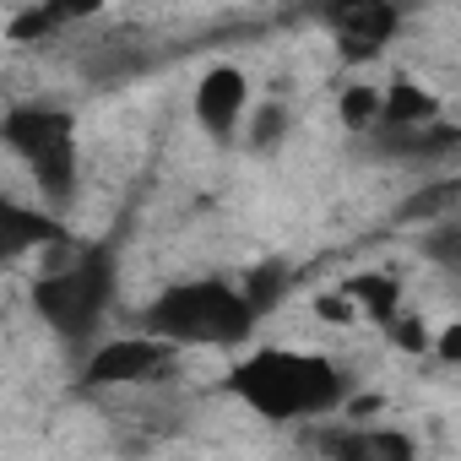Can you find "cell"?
Listing matches in <instances>:
<instances>
[{
    "label": "cell",
    "mask_w": 461,
    "mask_h": 461,
    "mask_svg": "<svg viewBox=\"0 0 461 461\" xmlns=\"http://www.w3.org/2000/svg\"><path fill=\"white\" fill-rule=\"evenodd\" d=\"M50 245H66V228L50 212L17 206V201L0 206V256L6 261H23L28 250H50Z\"/></svg>",
    "instance_id": "9"
},
{
    "label": "cell",
    "mask_w": 461,
    "mask_h": 461,
    "mask_svg": "<svg viewBox=\"0 0 461 461\" xmlns=\"http://www.w3.org/2000/svg\"><path fill=\"white\" fill-rule=\"evenodd\" d=\"M222 391L267 423H321L348 407V375L310 348H245L222 375Z\"/></svg>",
    "instance_id": "1"
},
{
    "label": "cell",
    "mask_w": 461,
    "mask_h": 461,
    "mask_svg": "<svg viewBox=\"0 0 461 461\" xmlns=\"http://www.w3.org/2000/svg\"><path fill=\"white\" fill-rule=\"evenodd\" d=\"M245 131H250V136H245V147H250V152H261V158H267V152H277V147L288 141V104H283V98H261Z\"/></svg>",
    "instance_id": "13"
},
{
    "label": "cell",
    "mask_w": 461,
    "mask_h": 461,
    "mask_svg": "<svg viewBox=\"0 0 461 461\" xmlns=\"http://www.w3.org/2000/svg\"><path fill=\"white\" fill-rule=\"evenodd\" d=\"M439 120H445V109L423 82L391 77V87H380V125L375 131H418V125H439Z\"/></svg>",
    "instance_id": "10"
},
{
    "label": "cell",
    "mask_w": 461,
    "mask_h": 461,
    "mask_svg": "<svg viewBox=\"0 0 461 461\" xmlns=\"http://www.w3.org/2000/svg\"><path fill=\"white\" fill-rule=\"evenodd\" d=\"M114 283H120L114 245H77L71 261H50L33 277V310L66 353L87 358L104 342L98 326L114 304Z\"/></svg>",
    "instance_id": "2"
},
{
    "label": "cell",
    "mask_w": 461,
    "mask_h": 461,
    "mask_svg": "<svg viewBox=\"0 0 461 461\" xmlns=\"http://www.w3.org/2000/svg\"><path fill=\"white\" fill-rule=\"evenodd\" d=\"M174 342H163V337H147V331H136V337H109V342H98L87 358H82V369H77V385L82 391H125V385H152V380H163L168 369H174Z\"/></svg>",
    "instance_id": "5"
},
{
    "label": "cell",
    "mask_w": 461,
    "mask_h": 461,
    "mask_svg": "<svg viewBox=\"0 0 461 461\" xmlns=\"http://www.w3.org/2000/svg\"><path fill=\"white\" fill-rule=\"evenodd\" d=\"M321 28L331 33L337 55H342L348 66H364V60H375V55L396 39L402 12L385 6V0H348V6H326V12H321Z\"/></svg>",
    "instance_id": "7"
},
{
    "label": "cell",
    "mask_w": 461,
    "mask_h": 461,
    "mask_svg": "<svg viewBox=\"0 0 461 461\" xmlns=\"http://www.w3.org/2000/svg\"><path fill=\"white\" fill-rule=\"evenodd\" d=\"M342 294H348V304H353L358 315H369L380 331L407 310V304H402V283H396L391 272H353V277H342Z\"/></svg>",
    "instance_id": "12"
},
{
    "label": "cell",
    "mask_w": 461,
    "mask_h": 461,
    "mask_svg": "<svg viewBox=\"0 0 461 461\" xmlns=\"http://www.w3.org/2000/svg\"><path fill=\"white\" fill-rule=\"evenodd\" d=\"M326 461H418V439L396 423H358L326 439Z\"/></svg>",
    "instance_id": "8"
},
{
    "label": "cell",
    "mask_w": 461,
    "mask_h": 461,
    "mask_svg": "<svg viewBox=\"0 0 461 461\" xmlns=\"http://www.w3.org/2000/svg\"><path fill=\"white\" fill-rule=\"evenodd\" d=\"M315 315H321V321H358V310L348 304L342 288H337V294H321V299H315Z\"/></svg>",
    "instance_id": "19"
},
{
    "label": "cell",
    "mask_w": 461,
    "mask_h": 461,
    "mask_svg": "<svg viewBox=\"0 0 461 461\" xmlns=\"http://www.w3.org/2000/svg\"><path fill=\"white\" fill-rule=\"evenodd\" d=\"M456 147H461V125H450V120L418 125V131H375V152L396 158V163H434Z\"/></svg>",
    "instance_id": "11"
},
{
    "label": "cell",
    "mask_w": 461,
    "mask_h": 461,
    "mask_svg": "<svg viewBox=\"0 0 461 461\" xmlns=\"http://www.w3.org/2000/svg\"><path fill=\"white\" fill-rule=\"evenodd\" d=\"M337 114H342L348 131L375 136V125H380V87H348L342 104H337Z\"/></svg>",
    "instance_id": "15"
},
{
    "label": "cell",
    "mask_w": 461,
    "mask_h": 461,
    "mask_svg": "<svg viewBox=\"0 0 461 461\" xmlns=\"http://www.w3.org/2000/svg\"><path fill=\"white\" fill-rule=\"evenodd\" d=\"M423 256L439 272H461V222H434V234L423 240Z\"/></svg>",
    "instance_id": "16"
},
{
    "label": "cell",
    "mask_w": 461,
    "mask_h": 461,
    "mask_svg": "<svg viewBox=\"0 0 461 461\" xmlns=\"http://www.w3.org/2000/svg\"><path fill=\"white\" fill-rule=\"evenodd\" d=\"M190 114H195V125H201L206 136L234 141V136L250 125V114H256V104H250V77H245L240 66H228V60L206 66L201 82H195Z\"/></svg>",
    "instance_id": "6"
},
{
    "label": "cell",
    "mask_w": 461,
    "mask_h": 461,
    "mask_svg": "<svg viewBox=\"0 0 461 461\" xmlns=\"http://www.w3.org/2000/svg\"><path fill=\"white\" fill-rule=\"evenodd\" d=\"M288 288H294V272H288V267H277V261H267L261 272H250V277H245V299L256 304V315H261V321L283 304V294H288Z\"/></svg>",
    "instance_id": "14"
},
{
    "label": "cell",
    "mask_w": 461,
    "mask_h": 461,
    "mask_svg": "<svg viewBox=\"0 0 461 461\" xmlns=\"http://www.w3.org/2000/svg\"><path fill=\"white\" fill-rule=\"evenodd\" d=\"M434 364H450V369H461V321H450V326H439L434 331Z\"/></svg>",
    "instance_id": "18"
},
{
    "label": "cell",
    "mask_w": 461,
    "mask_h": 461,
    "mask_svg": "<svg viewBox=\"0 0 461 461\" xmlns=\"http://www.w3.org/2000/svg\"><path fill=\"white\" fill-rule=\"evenodd\" d=\"M256 326H261V315L245 299V283H228V277L168 283L141 310V331L163 337L174 348H250Z\"/></svg>",
    "instance_id": "3"
},
{
    "label": "cell",
    "mask_w": 461,
    "mask_h": 461,
    "mask_svg": "<svg viewBox=\"0 0 461 461\" xmlns=\"http://www.w3.org/2000/svg\"><path fill=\"white\" fill-rule=\"evenodd\" d=\"M0 141H6L50 212H66L82 190V152H77V114L60 104H6L0 114Z\"/></svg>",
    "instance_id": "4"
},
{
    "label": "cell",
    "mask_w": 461,
    "mask_h": 461,
    "mask_svg": "<svg viewBox=\"0 0 461 461\" xmlns=\"http://www.w3.org/2000/svg\"><path fill=\"white\" fill-rule=\"evenodd\" d=\"M385 337H391L402 353H429V348H434V331H423V321H418V315H407V310L385 326Z\"/></svg>",
    "instance_id": "17"
}]
</instances>
